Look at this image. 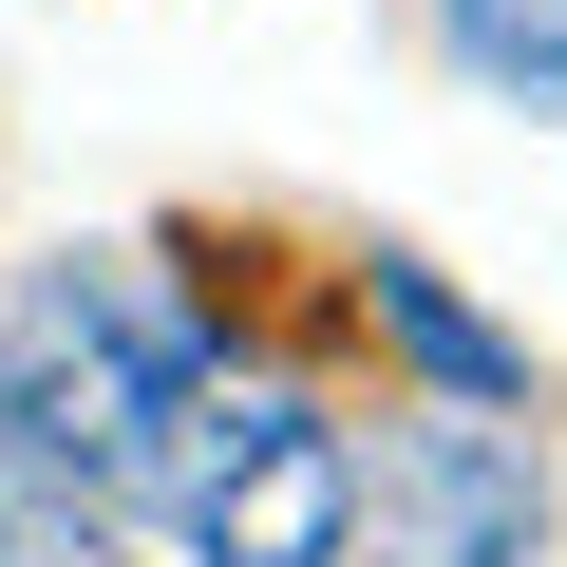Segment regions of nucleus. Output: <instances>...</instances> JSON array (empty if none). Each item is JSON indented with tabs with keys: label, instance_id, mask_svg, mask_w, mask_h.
<instances>
[{
	"label": "nucleus",
	"instance_id": "obj_1",
	"mask_svg": "<svg viewBox=\"0 0 567 567\" xmlns=\"http://www.w3.org/2000/svg\"><path fill=\"white\" fill-rule=\"evenodd\" d=\"M227 360H208L189 303H152L133 265H58V284H20V322H0V454L39 492H76V511H152L171 416Z\"/></svg>",
	"mask_w": 567,
	"mask_h": 567
},
{
	"label": "nucleus",
	"instance_id": "obj_5",
	"mask_svg": "<svg viewBox=\"0 0 567 567\" xmlns=\"http://www.w3.org/2000/svg\"><path fill=\"white\" fill-rule=\"evenodd\" d=\"M435 20L492 95H567V0H435Z\"/></svg>",
	"mask_w": 567,
	"mask_h": 567
},
{
	"label": "nucleus",
	"instance_id": "obj_2",
	"mask_svg": "<svg viewBox=\"0 0 567 567\" xmlns=\"http://www.w3.org/2000/svg\"><path fill=\"white\" fill-rule=\"evenodd\" d=\"M529 529H548V473L454 398V416H416V435H379V473H360V529H341V567H529Z\"/></svg>",
	"mask_w": 567,
	"mask_h": 567
},
{
	"label": "nucleus",
	"instance_id": "obj_4",
	"mask_svg": "<svg viewBox=\"0 0 567 567\" xmlns=\"http://www.w3.org/2000/svg\"><path fill=\"white\" fill-rule=\"evenodd\" d=\"M360 303L416 341V379H435V398H473V416H511V398H529V341H492V322L454 303L435 265H398V246H379V284H360Z\"/></svg>",
	"mask_w": 567,
	"mask_h": 567
},
{
	"label": "nucleus",
	"instance_id": "obj_3",
	"mask_svg": "<svg viewBox=\"0 0 567 567\" xmlns=\"http://www.w3.org/2000/svg\"><path fill=\"white\" fill-rule=\"evenodd\" d=\"M189 567H341V529H360V435L341 416H303V398H246V435L189 473Z\"/></svg>",
	"mask_w": 567,
	"mask_h": 567
}]
</instances>
